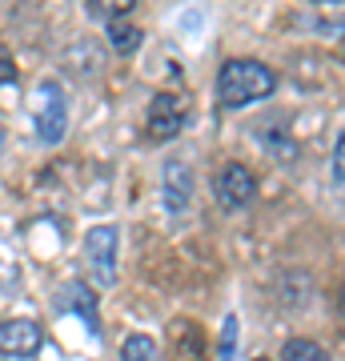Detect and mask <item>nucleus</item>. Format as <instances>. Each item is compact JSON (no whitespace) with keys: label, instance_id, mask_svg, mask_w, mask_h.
I'll use <instances>...</instances> for the list:
<instances>
[{"label":"nucleus","instance_id":"f257e3e1","mask_svg":"<svg viewBox=\"0 0 345 361\" xmlns=\"http://www.w3.org/2000/svg\"><path fill=\"white\" fill-rule=\"evenodd\" d=\"M273 89H277V73L261 61H249V56L225 61L217 73V97L225 109H245L253 101H265Z\"/></svg>","mask_w":345,"mask_h":361},{"label":"nucleus","instance_id":"f03ea898","mask_svg":"<svg viewBox=\"0 0 345 361\" xmlns=\"http://www.w3.org/2000/svg\"><path fill=\"white\" fill-rule=\"evenodd\" d=\"M32 125H37V137L44 145H61L64 133H68V101H64V92L56 80H40L37 89H32Z\"/></svg>","mask_w":345,"mask_h":361},{"label":"nucleus","instance_id":"7ed1b4c3","mask_svg":"<svg viewBox=\"0 0 345 361\" xmlns=\"http://www.w3.org/2000/svg\"><path fill=\"white\" fill-rule=\"evenodd\" d=\"M85 269H89L97 289L116 281V229L113 225H97V229L85 233Z\"/></svg>","mask_w":345,"mask_h":361},{"label":"nucleus","instance_id":"20e7f679","mask_svg":"<svg viewBox=\"0 0 345 361\" xmlns=\"http://www.w3.org/2000/svg\"><path fill=\"white\" fill-rule=\"evenodd\" d=\"M185 121H189V101H185L181 92L165 89L149 101L145 125H149V137H153V141H173V137L185 129Z\"/></svg>","mask_w":345,"mask_h":361},{"label":"nucleus","instance_id":"39448f33","mask_svg":"<svg viewBox=\"0 0 345 361\" xmlns=\"http://www.w3.org/2000/svg\"><path fill=\"white\" fill-rule=\"evenodd\" d=\"M213 193H217V205L229 209V213L233 209H245L257 193V177L249 173V165L229 161V165L217 173V180H213Z\"/></svg>","mask_w":345,"mask_h":361},{"label":"nucleus","instance_id":"423d86ee","mask_svg":"<svg viewBox=\"0 0 345 361\" xmlns=\"http://www.w3.org/2000/svg\"><path fill=\"white\" fill-rule=\"evenodd\" d=\"M44 341L37 322H28V317H8V322H0V353H8V357H32Z\"/></svg>","mask_w":345,"mask_h":361},{"label":"nucleus","instance_id":"0eeeda50","mask_svg":"<svg viewBox=\"0 0 345 361\" xmlns=\"http://www.w3.org/2000/svg\"><path fill=\"white\" fill-rule=\"evenodd\" d=\"M193 201V169L185 161H169L165 165V205L173 213H185Z\"/></svg>","mask_w":345,"mask_h":361},{"label":"nucleus","instance_id":"6e6552de","mask_svg":"<svg viewBox=\"0 0 345 361\" xmlns=\"http://www.w3.org/2000/svg\"><path fill=\"white\" fill-rule=\"evenodd\" d=\"M64 305H68L73 313H80L89 329H97V297H92V289H89V285L68 281V285H64Z\"/></svg>","mask_w":345,"mask_h":361},{"label":"nucleus","instance_id":"1a4fd4ad","mask_svg":"<svg viewBox=\"0 0 345 361\" xmlns=\"http://www.w3.org/2000/svg\"><path fill=\"white\" fill-rule=\"evenodd\" d=\"M141 40H145V32L137 25H128V20H109V44H113L116 52H137Z\"/></svg>","mask_w":345,"mask_h":361},{"label":"nucleus","instance_id":"9d476101","mask_svg":"<svg viewBox=\"0 0 345 361\" xmlns=\"http://www.w3.org/2000/svg\"><path fill=\"white\" fill-rule=\"evenodd\" d=\"M121 361H157L153 337H145V334L125 337V345H121Z\"/></svg>","mask_w":345,"mask_h":361},{"label":"nucleus","instance_id":"9b49d317","mask_svg":"<svg viewBox=\"0 0 345 361\" xmlns=\"http://www.w3.org/2000/svg\"><path fill=\"white\" fill-rule=\"evenodd\" d=\"M285 361H329V353L317 345V341H305V337H293L285 345Z\"/></svg>","mask_w":345,"mask_h":361},{"label":"nucleus","instance_id":"f8f14e48","mask_svg":"<svg viewBox=\"0 0 345 361\" xmlns=\"http://www.w3.org/2000/svg\"><path fill=\"white\" fill-rule=\"evenodd\" d=\"M237 334H241V325H237V313H229V317H225V325H221L217 361H233V345H237Z\"/></svg>","mask_w":345,"mask_h":361},{"label":"nucleus","instance_id":"ddd939ff","mask_svg":"<svg viewBox=\"0 0 345 361\" xmlns=\"http://www.w3.org/2000/svg\"><path fill=\"white\" fill-rule=\"evenodd\" d=\"M137 8V0H92V13L104 16V20H121Z\"/></svg>","mask_w":345,"mask_h":361},{"label":"nucleus","instance_id":"4468645a","mask_svg":"<svg viewBox=\"0 0 345 361\" xmlns=\"http://www.w3.org/2000/svg\"><path fill=\"white\" fill-rule=\"evenodd\" d=\"M16 281H20V269H16L13 261H4V257H0V293H13Z\"/></svg>","mask_w":345,"mask_h":361},{"label":"nucleus","instance_id":"2eb2a0df","mask_svg":"<svg viewBox=\"0 0 345 361\" xmlns=\"http://www.w3.org/2000/svg\"><path fill=\"white\" fill-rule=\"evenodd\" d=\"M333 177L345 180V133L337 137V149H333Z\"/></svg>","mask_w":345,"mask_h":361},{"label":"nucleus","instance_id":"dca6fc26","mask_svg":"<svg viewBox=\"0 0 345 361\" xmlns=\"http://www.w3.org/2000/svg\"><path fill=\"white\" fill-rule=\"evenodd\" d=\"M4 80H16V65H13V56H8V49L0 44V85Z\"/></svg>","mask_w":345,"mask_h":361},{"label":"nucleus","instance_id":"f3484780","mask_svg":"<svg viewBox=\"0 0 345 361\" xmlns=\"http://www.w3.org/2000/svg\"><path fill=\"white\" fill-rule=\"evenodd\" d=\"M337 305H341V313H345V289H341V297H337Z\"/></svg>","mask_w":345,"mask_h":361},{"label":"nucleus","instance_id":"a211bd4d","mask_svg":"<svg viewBox=\"0 0 345 361\" xmlns=\"http://www.w3.org/2000/svg\"><path fill=\"white\" fill-rule=\"evenodd\" d=\"M313 4H337V0H313Z\"/></svg>","mask_w":345,"mask_h":361},{"label":"nucleus","instance_id":"6ab92c4d","mask_svg":"<svg viewBox=\"0 0 345 361\" xmlns=\"http://www.w3.org/2000/svg\"><path fill=\"white\" fill-rule=\"evenodd\" d=\"M253 361H269V357H253Z\"/></svg>","mask_w":345,"mask_h":361}]
</instances>
